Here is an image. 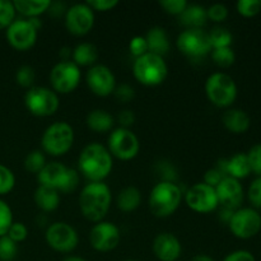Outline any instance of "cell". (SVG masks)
Returning a JSON list of instances; mask_svg holds the SVG:
<instances>
[{
	"label": "cell",
	"mask_w": 261,
	"mask_h": 261,
	"mask_svg": "<svg viewBox=\"0 0 261 261\" xmlns=\"http://www.w3.org/2000/svg\"><path fill=\"white\" fill-rule=\"evenodd\" d=\"M111 200V190L106 184L89 182L79 194V208L84 218L98 223L109 213Z\"/></svg>",
	"instance_id": "1"
},
{
	"label": "cell",
	"mask_w": 261,
	"mask_h": 261,
	"mask_svg": "<svg viewBox=\"0 0 261 261\" xmlns=\"http://www.w3.org/2000/svg\"><path fill=\"white\" fill-rule=\"evenodd\" d=\"M79 171L91 182H103L112 171V155L106 147L91 143L82 150L78 160Z\"/></svg>",
	"instance_id": "2"
},
{
	"label": "cell",
	"mask_w": 261,
	"mask_h": 261,
	"mask_svg": "<svg viewBox=\"0 0 261 261\" xmlns=\"http://www.w3.org/2000/svg\"><path fill=\"white\" fill-rule=\"evenodd\" d=\"M182 200L181 189L176 184L161 181L152 189L148 200L150 212L158 218H166L175 213Z\"/></svg>",
	"instance_id": "3"
},
{
	"label": "cell",
	"mask_w": 261,
	"mask_h": 261,
	"mask_svg": "<svg viewBox=\"0 0 261 261\" xmlns=\"http://www.w3.org/2000/svg\"><path fill=\"white\" fill-rule=\"evenodd\" d=\"M133 74L140 84L147 87L160 86L167 78L168 68L162 56L147 53L135 59Z\"/></svg>",
	"instance_id": "4"
},
{
	"label": "cell",
	"mask_w": 261,
	"mask_h": 261,
	"mask_svg": "<svg viewBox=\"0 0 261 261\" xmlns=\"http://www.w3.org/2000/svg\"><path fill=\"white\" fill-rule=\"evenodd\" d=\"M74 143V130L68 122L59 121L51 124L45 130L41 145L46 153L54 157H60L71 149Z\"/></svg>",
	"instance_id": "5"
},
{
	"label": "cell",
	"mask_w": 261,
	"mask_h": 261,
	"mask_svg": "<svg viewBox=\"0 0 261 261\" xmlns=\"http://www.w3.org/2000/svg\"><path fill=\"white\" fill-rule=\"evenodd\" d=\"M205 93L214 106L227 109L237 98L236 82L228 74L214 73L206 79Z\"/></svg>",
	"instance_id": "6"
},
{
	"label": "cell",
	"mask_w": 261,
	"mask_h": 261,
	"mask_svg": "<svg viewBox=\"0 0 261 261\" xmlns=\"http://www.w3.org/2000/svg\"><path fill=\"white\" fill-rule=\"evenodd\" d=\"M24 105L28 111L38 117L53 116L60 106L58 93L46 87H32L24 96Z\"/></svg>",
	"instance_id": "7"
},
{
	"label": "cell",
	"mask_w": 261,
	"mask_h": 261,
	"mask_svg": "<svg viewBox=\"0 0 261 261\" xmlns=\"http://www.w3.org/2000/svg\"><path fill=\"white\" fill-rule=\"evenodd\" d=\"M178 51L193 60H199L212 51L209 35L201 28H188L176 41Z\"/></svg>",
	"instance_id": "8"
},
{
	"label": "cell",
	"mask_w": 261,
	"mask_h": 261,
	"mask_svg": "<svg viewBox=\"0 0 261 261\" xmlns=\"http://www.w3.org/2000/svg\"><path fill=\"white\" fill-rule=\"evenodd\" d=\"M140 143L129 129H115L109 137V152L120 161H132L139 153Z\"/></svg>",
	"instance_id": "9"
},
{
	"label": "cell",
	"mask_w": 261,
	"mask_h": 261,
	"mask_svg": "<svg viewBox=\"0 0 261 261\" xmlns=\"http://www.w3.org/2000/svg\"><path fill=\"white\" fill-rule=\"evenodd\" d=\"M228 227L237 239H252L261 229V216L254 208H240L234 211Z\"/></svg>",
	"instance_id": "10"
},
{
	"label": "cell",
	"mask_w": 261,
	"mask_h": 261,
	"mask_svg": "<svg viewBox=\"0 0 261 261\" xmlns=\"http://www.w3.org/2000/svg\"><path fill=\"white\" fill-rule=\"evenodd\" d=\"M50 82L55 93L66 94L73 92L81 82L79 66L73 61H61L58 63L50 73Z\"/></svg>",
	"instance_id": "11"
},
{
	"label": "cell",
	"mask_w": 261,
	"mask_h": 261,
	"mask_svg": "<svg viewBox=\"0 0 261 261\" xmlns=\"http://www.w3.org/2000/svg\"><path fill=\"white\" fill-rule=\"evenodd\" d=\"M45 240L48 246L58 252L68 254L78 246V233L70 224L55 222L46 229Z\"/></svg>",
	"instance_id": "12"
},
{
	"label": "cell",
	"mask_w": 261,
	"mask_h": 261,
	"mask_svg": "<svg viewBox=\"0 0 261 261\" xmlns=\"http://www.w3.org/2000/svg\"><path fill=\"white\" fill-rule=\"evenodd\" d=\"M186 205L196 213L206 214L216 211L219 205L216 189L199 182L191 186L185 195Z\"/></svg>",
	"instance_id": "13"
},
{
	"label": "cell",
	"mask_w": 261,
	"mask_h": 261,
	"mask_svg": "<svg viewBox=\"0 0 261 261\" xmlns=\"http://www.w3.org/2000/svg\"><path fill=\"white\" fill-rule=\"evenodd\" d=\"M121 240V233L116 224L111 222H98L89 232L91 246L98 252H109L116 249Z\"/></svg>",
	"instance_id": "14"
},
{
	"label": "cell",
	"mask_w": 261,
	"mask_h": 261,
	"mask_svg": "<svg viewBox=\"0 0 261 261\" xmlns=\"http://www.w3.org/2000/svg\"><path fill=\"white\" fill-rule=\"evenodd\" d=\"M94 24V13L87 4H74L65 13V27L74 36H86Z\"/></svg>",
	"instance_id": "15"
},
{
	"label": "cell",
	"mask_w": 261,
	"mask_h": 261,
	"mask_svg": "<svg viewBox=\"0 0 261 261\" xmlns=\"http://www.w3.org/2000/svg\"><path fill=\"white\" fill-rule=\"evenodd\" d=\"M37 40V30L30 19H17L7 28V41L18 51L30 50Z\"/></svg>",
	"instance_id": "16"
},
{
	"label": "cell",
	"mask_w": 261,
	"mask_h": 261,
	"mask_svg": "<svg viewBox=\"0 0 261 261\" xmlns=\"http://www.w3.org/2000/svg\"><path fill=\"white\" fill-rule=\"evenodd\" d=\"M89 89L98 97H107L114 93L116 79L114 73L106 65H93L86 76Z\"/></svg>",
	"instance_id": "17"
},
{
	"label": "cell",
	"mask_w": 261,
	"mask_h": 261,
	"mask_svg": "<svg viewBox=\"0 0 261 261\" xmlns=\"http://www.w3.org/2000/svg\"><path fill=\"white\" fill-rule=\"evenodd\" d=\"M216 193L218 196L219 204L223 208L237 211V209L241 208V204L244 203V188L236 178H223L216 188Z\"/></svg>",
	"instance_id": "18"
},
{
	"label": "cell",
	"mask_w": 261,
	"mask_h": 261,
	"mask_svg": "<svg viewBox=\"0 0 261 261\" xmlns=\"http://www.w3.org/2000/svg\"><path fill=\"white\" fill-rule=\"evenodd\" d=\"M181 251V242L170 232L157 234L153 241V252L160 261H177Z\"/></svg>",
	"instance_id": "19"
},
{
	"label": "cell",
	"mask_w": 261,
	"mask_h": 261,
	"mask_svg": "<svg viewBox=\"0 0 261 261\" xmlns=\"http://www.w3.org/2000/svg\"><path fill=\"white\" fill-rule=\"evenodd\" d=\"M66 172H68V167L64 166L63 163L60 162L46 163V166L42 168V171L37 175L38 182H40L41 186L55 189V190L59 191L64 178H65Z\"/></svg>",
	"instance_id": "20"
},
{
	"label": "cell",
	"mask_w": 261,
	"mask_h": 261,
	"mask_svg": "<svg viewBox=\"0 0 261 261\" xmlns=\"http://www.w3.org/2000/svg\"><path fill=\"white\" fill-rule=\"evenodd\" d=\"M222 122L228 132L233 134H244L250 129L251 119L244 110L229 109L222 116Z\"/></svg>",
	"instance_id": "21"
},
{
	"label": "cell",
	"mask_w": 261,
	"mask_h": 261,
	"mask_svg": "<svg viewBox=\"0 0 261 261\" xmlns=\"http://www.w3.org/2000/svg\"><path fill=\"white\" fill-rule=\"evenodd\" d=\"M145 41L148 45V53H152L154 55L163 58V55H166L170 50V41H168L167 33L161 27L150 28L145 36Z\"/></svg>",
	"instance_id": "22"
},
{
	"label": "cell",
	"mask_w": 261,
	"mask_h": 261,
	"mask_svg": "<svg viewBox=\"0 0 261 261\" xmlns=\"http://www.w3.org/2000/svg\"><path fill=\"white\" fill-rule=\"evenodd\" d=\"M35 203L42 212H54L60 205V195L55 189L38 186L35 191Z\"/></svg>",
	"instance_id": "23"
},
{
	"label": "cell",
	"mask_w": 261,
	"mask_h": 261,
	"mask_svg": "<svg viewBox=\"0 0 261 261\" xmlns=\"http://www.w3.org/2000/svg\"><path fill=\"white\" fill-rule=\"evenodd\" d=\"M206 19H208L206 9L198 4H189L182 14L178 15V20L181 24L189 28H200L201 25L205 24Z\"/></svg>",
	"instance_id": "24"
},
{
	"label": "cell",
	"mask_w": 261,
	"mask_h": 261,
	"mask_svg": "<svg viewBox=\"0 0 261 261\" xmlns=\"http://www.w3.org/2000/svg\"><path fill=\"white\" fill-rule=\"evenodd\" d=\"M227 173L228 177L236 178L239 181L251 173L246 153H236L229 160H227Z\"/></svg>",
	"instance_id": "25"
},
{
	"label": "cell",
	"mask_w": 261,
	"mask_h": 261,
	"mask_svg": "<svg viewBox=\"0 0 261 261\" xmlns=\"http://www.w3.org/2000/svg\"><path fill=\"white\" fill-rule=\"evenodd\" d=\"M50 4L51 2L48 0H15L13 2L15 12L28 18H38V15L48 10Z\"/></svg>",
	"instance_id": "26"
},
{
	"label": "cell",
	"mask_w": 261,
	"mask_h": 261,
	"mask_svg": "<svg viewBox=\"0 0 261 261\" xmlns=\"http://www.w3.org/2000/svg\"><path fill=\"white\" fill-rule=\"evenodd\" d=\"M73 63L78 66H92L98 59V50L93 43L83 42L75 46L71 53Z\"/></svg>",
	"instance_id": "27"
},
{
	"label": "cell",
	"mask_w": 261,
	"mask_h": 261,
	"mask_svg": "<svg viewBox=\"0 0 261 261\" xmlns=\"http://www.w3.org/2000/svg\"><path fill=\"white\" fill-rule=\"evenodd\" d=\"M87 125L96 133H106L114 127L115 120L112 115L105 110H93L87 116Z\"/></svg>",
	"instance_id": "28"
},
{
	"label": "cell",
	"mask_w": 261,
	"mask_h": 261,
	"mask_svg": "<svg viewBox=\"0 0 261 261\" xmlns=\"http://www.w3.org/2000/svg\"><path fill=\"white\" fill-rule=\"evenodd\" d=\"M140 203H142V195H140V191L134 186H127L122 189L117 195V208L125 213L134 212L140 205Z\"/></svg>",
	"instance_id": "29"
},
{
	"label": "cell",
	"mask_w": 261,
	"mask_h": 261,
	"mask_svg": "<svg viewBox=\"0 0 261 261\" xmlns=\"http://www.w3.org/2000/svg\"><path fill=\"white\" fill-rule=\"evenodd\" d=\"M208 35L209 41H211L212 50L213 48L231 47L232 42H233V36L224 27H214Z\"/></svg>",
	"instance_id": "30"
},
{
	"label": "cell",
	"mask_w": 261,
	"mask_h": 261,
	"mask_svg": "<svg viewBox=\"0 0 261 261\" xmlns=\"http://www.w3.org/2000/svg\"><path fill=\"white\" fill-rule=\"evenodd\" d=\"M212 59L214 64L219 68H229L236 61V54L232 50V47H222L213 48L212 50Z\"/></svg>",
	"instance_id": "31"
},
{
	"label": "cell",
	"mask_w": 261,
	"mask_h": 261,
	"mask_svg": "<svg viewBox=\"0 0 261 261\" xmlns=\"http://www.w3.org/2000/svg\"><path fill=\"white\" fill-rule=\"evenodd\" d=\"M46 166V158L41 150H32L24 160V168L31 173H40Z\"/></svg>",
	"instance_id": "32"
},
{
	"label": "cell",
	"mask_w": 261,
	"mask_h": 261,
	"mask_svg": "<svg viewBox=\"0 0 261 261\" xmlns=\"http://www.w3.org/2000/svg\"><path fill=\"white\" fill-rule=\"evenodd\" d=\"M15 8L12 2L0 0V30L8 28L15 18Z\"/></svg>",
	"instance_id": "33"
},
{
	"label": "cell",
	"mask_w": 261,
	"mask_h": 261,
	"mask_svg": "<svg viewBox=\"0 0 261 261\" xmlns=\"http://www.w3.org/2000/svg\"><path fill=\"white\" fill-rule=\"evenodd\" d=\"M36 73L35 69L30 65L20 66L15 74V81L23 88H32L33 83H35Z\"/></svg>",
	"instance_id": "34"
},
{
	"label": "cell",
	"mask_w": 261,
	"mask_h": 261,
	"mask_svg": "<svg viewBox=\"0 0 261 261\" xmlns=\"http://www.w3.org/2000/svg\"><path fill=\"white\" fill-rule=\"evenodd\" d=\"M237 12L242 17L251 18L257 15L261 12L260 0H240L236 4Z\"/></svg>",
	"instance_id": "35"
},
{
	"label": "cell",
	"mask_w": 261,
	"mask_h": 261,
	"mask_svg": "<svg viewBox=\"0 0 261 261\" xmlns=\"http://www.w3.org/2000/svg\"><path fill=\"white\" fill-rule=\"evenodd\" d=\"M18 247L14 241L8 236L0 237V260L2 261H12L17 256Z\"/></svg>",
	"instance_id": "36"
},
{
	"label": "cell",
	"mask_w": 261,
	"mask_h": 261,
	"mask_svg": "<svg viewBox=\"0 0 261 261\" xmlns=\"http://www.w3.org/2000/svg\"><path fill=\"white\" fill-rule=\"evenodd\" d=\"M15 185V176L5 166L0 165V195L10 193Z\"/></svg>",
	"instance_id": "37"
},
{
	"label": "cell",
	"mask_w": 261,
	"mask_h": 261,
	"mask_svg": "<svg viewBox=\"0 0 261 261\" xmlns=\"http://www.w3.org/2000/svg\"><path fill=\"white\" fill-rule=\"evenodd\" d=\"M13 224V213L10 206L5 201L0 200V237L7 236Z\"/></svg>",
	"instance_id": "38"
},
{
	"label": "cell",
	"mask_w": 261,
	"mask_h": 261,
	"mask_svg": "<svg viewBox=\"0 0 261 261\" xmlns=\"http://www.w3.org/2000/svg\"><path fill=\"white\" fill-rule=\"evenodd\" d=\"M78 185H79L78 171H75L74 168H68V172H66L65 178H64L63 184H61L60 189H59V193L70 194L78 188Z\"/></svg>",
	"instance_id": "39"
},
{
	"label": "cell",
	"mask_w": 261,
	"mask_h": 261,
	"mask_svg": "<svg viewBox=\"0 0 261 261\" xmlns=\"http://www.w3.org/2000/svg\"><path fill=\"white\" fill-rule=\"evenodd\" d=\"M249 160L251 172H254L257 177H261V144L251 147L249 153H246Z\"/></svg>",
	"instance_id": "40"
},
{
	"label": "cell",
	"mask_w": 261,
	"mask_h": 261,
	"mask_svg": "<svg viewBox=\"0 0 261 261\" xmlns=\"http://www.w3.org/2000/svg\"><path fill=\"white\" fill-rule=\"evenodd\" d=\"M160 5L165 9L166 13L178 17V15L182 14L189 3L186 0H162V2H160Z\"/></svg>",
	"instance_id": "41"
},
{
	"label": "cell",
	"mask_w": 261,
	"mask_h": 261,
	"mask_svg": "<svg viewBox=\"0 0 261 261\" xmlns=\"http://www.w3.org/2000/svg\"><path fill=\"white\" fill-rule=\"evenodd\" d=\"M206 15H208V19L221 23L228 17V8L224 4H213L206 9Z\"/></svg>",
	"instance_id": "42"
},
{
	"label": "cell",
	"mask_w": 261,
	"mask_h": 261,
	"mask_svg": "<svg viewBox=\"0 0 261 261\" xmlns=\"http://www.w3.org/2000/svg\"><path fill=\"white\" fill-rule=\"evenodd\" d=\"M7 236L9 237L12 241H14L15 244H18V242H22L27 239L28 229L27 227H25L23 223H20V222H13L9 231H8Z\"/></svg>",
	"instance_id": "43"
},
{
	"label": "cell",
	"mask_w": 261,
	"mask_h": 261,
	"mask_svg": "<svg viewBox=\"0 0 261 261\" xmlns=\"http://www.w3.org/2000/svg\"><path fill=\"white\" fill-rule=\"evenodd\" d=\"M129 50L132 53V55L135 56V59L147 54L148 45L147 41H145V37H143V36H135V37H133L129 43Z\"/></svg>",
	"instance_id": "44"
},
{
	"label": "cell",
	"mask_w": 261,
	"mask_h": 261,
	"mask_svg": "<svg viewBox=\"0 0 261 261\" xmlns=\"http://www.w3.org/2000/svg\"><path fill=\"white\" fill-rule=\"evenodd\" d=\"M250 203L255 208H261V177L255 178L250 185L249 191H247Z\"/></svg>",
	"instance_id": "45"
},
{
	"label": "cell",
	"mask_w": 261,
	"mask_h": 261,
	"mask_svg": "<svg viewBox=\"0 0 261 261\" xmlns=\"http://www.w3.org/2000/svg\"><path fill=\"white\" fill-rule=\"evenodd\" d=\"M92 10H97V12H109L112 10L115 7L119 5L117 0H88L86 3Z\"/></svg>",
	"instance_id": "46"
},
{
	"label": "cell",
	"mask_w": 261,
	"mask_h": 261,
	"mask_svg": "<svg viewBox=\"0 0 261 261\" xmlns=\"http://www.w3.org/2000/svg\"><path fill=\"white\" fill-rule=\"evenodd\" d=\"M114 93L115 96H116V98L119 99L120 102H124V103L132 101L135 96L134 88H133L132 86H129V84H120V86H117L116 88H115Z\"/></svg>",
	"instance_id": "47"
},
{
	"label": "cell",
	"mask_w": 261,
	"mask_h": 261,
	"mask_svg": "<svg viewBox=\"0 0 261 261\" xmlns=\"http://www.w3.org/2000/svg\"><path fill=\"white\" fill-rule=\"evenodd\" d=\"M223 178H226V177H224V176L222 175V173L219 172L216 167H214V168H211V170H208L205 172V175H204V184H206V185L211 186V188L216 189L217 186L219 185V182L223 180Z\"/></svg>",
	"instance_id": "48"
},
{
	"label": "cell",
	"mask_w": 261,
	"mask_h": 261,
	"mask_svg": "<svg viewBox=\"0 0 261 261\" xmlns=\"http://www.w3.org/2000/svg\"><path fill=\"white\" fill-rule=\"evenodd\" d=\"M158 167V172L162 173L163 181H167V182H173L175 184L176 180V170L173 168V166L168 162H160Z\"/></svg>",
	"instance_id": "49"
},
{
	"label": "cell",
	"mask_w": 261,
	"mask_h": 261,
	"mask_svg": "<svg viewBox=\"0 0 261 261\" xmlns=\"http://www.w3.org/2000/svg\"><path fill=\"white\" fill-rule=\"evenodd\" d=\"M222 261H256V259L247 250H236V251L227 255Z\"/></svg>",
	"instance_id": "50"
},
{
	"label": "cell",
	"mask_w": 261,
	"mask_h": 261,
	"mask_svg": "<svg viewBox=\"0 0 261 261\" xmlns=\"http://www.w3.org/2000/svg\"><path fill=\"white\" fill-rule=\"evenodd\" d=\"M117 120H119L121 127H124V129H129V126H132V125L135 122V115L132 110H124V111H121L119 114Z\"/></svg>",
	"instance_id": "51"
},
{
	"label": "cell",
	"mask_w": 261,
	"mask_h": 261,
	"mask_svg": "<svg viewBox=\"0 0 261 261\" xmlns=\"http://www.w3.org/2000/svg\"><path fill=\"white\" fill-rule=\"evenodd\" d=\"M48 10H50L51 14L55 15V17H59V15H61L63 13H66V9L65 7H64L63 3H51Z\"/></svg>",
	"instance_id": "52"
},
{
	"label": "cell",
	"mask_w": 261,
	"mask_h": 261,
	"mask_svg": "<svg viewBox=\"0 0 261 261\" xmlns=\"http://www.w3.org/2000/svg\"><path fill=\"white\" fill-rule=\"evenodd\" d=\"M234 211H232V209H228V208H223L222 206L221 212H219V219H221L223 223H229V221H231L232 216H233Z\"/></svg>",
	"instance_id": "53"
},
{
	"label": "cell",
	"mask_w": 261,
	"mask_h": 261,
	"mask_svg": "<svg viewBox=\"0 0 261 261\" xmlns=\"http://www.w3.org/2000/svg\"><path fill=\"white\" fill-rule=\"evenodd\" d=\"M191 261H216L213 257L208 256V255H204V254H199L195 255V256L191 259Z\"/></svg>",
	"instance_id": "54"
},
{
	"label": "cell",
	"mask_w": 261,
	"mask_h": 261,
	"mask_svg": "<svg viewBox=\"0 0 261 261\" xmlns=\"http://www.w3.org/2000/svg\"><path fill=\"white\" fill-rule=\"evenodd\" d=\"M71 53H73V50H70V48H68V47H64L63 50H61V53H60V55L63 56L64 59H65V60L64 61H66V59L69 58V56L71 55Z\"/></svg>",
	"instance_id": "55"
},
{
	"label": "cell",
	"mask_w": 261,
	"mask_h": 261,
	"mask_svg": "<svg viewBox=\"0 0 261 261\" xmlns=\"http://www.w3.org/2000/svg\"><path fill=\"white\" fill-rule=\"evenodd\" d=\"M63 261H87V260L83 259V257H81V256H68V257H65Z\"/></svg>",
	"instance_id": "56"
},
{
	"label": "cell",
	"mask_w": 261,
	"mask_h": 261,
	"mask_svg": "<svg viewBox=\"0 0 261 261\" xmlns=\"http://www.w3.org/2000/svg\"><path fill=\"white\" fill-rule=\"evenodd\" d=\"M124 261H138V260H124Z\"/></svg>",
	"instance_id": "57"
},
{
	"label": "cell",
	"mask_w": 261,
	"mask_h": 261,
	"mask_svg": "<svg viewBox=\"0 0 261 261\" xmlns=\"http://www.w3.org/2000/svg\"><path fill=\"white\" fill-rule=\"evenodd\" d=\"M260 4H261V0H260Z\"/></svg>",
	"instance_id": "58"
}]
</instances>
